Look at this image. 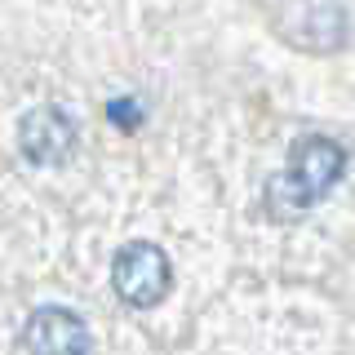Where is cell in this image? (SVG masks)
<instances>
[{
	"label": "cell",
	"instance_id": "5b68a950",
	"mask_svg": "<svg viewBox=\"0 0 355 355\" xmlns=\"http://www.w3.org/2000/svg\"><path fill=\"white\" fill-rule=\"evenodd\" d=\"M107 116H111V125H120L125 133H133L142 125V116H147V107H142L138 98H116V103H107Z\"/></svg>",
	"mask_w": 355,
	"mask_h": 355
},
{
	"label": "cell",
	"instance_id": "6da1fadb",
	"mask_svg": "<svg viewBox=\"0 0 355 355\" xmlns=\"http://www.w3.org/2000/svg\"><path fill=\"white\" fill-rule=\"evenodd\" d=\"M342 169H347V151H342L333 138H302L293 147L288 169L266 178V191H262L266 214L275 222L302 218L320 196L333 191V182L342 178Z\"/></svg>",
	"mask_w": 355,
	"mask_h": 355
},
{
	"label": "cell",
	"instance_id": "3957f363",
	"mask_svg": "<svg viewBox=\"0 0 355 355\" xmlns=\"http://www.w3.org/2000/svg\"><path fill=\"white\" fill-rule=\"evenodd\" d=\"M22 347L27 355H89L94 333L71 306H36L22 324Z\"/></svg>",
	"mask_w": 355,
	"mask_h": 355
},
{
	"label": "cell",
	"instance_id": "7a4b0ae2",
	"mask_svg": "<svg viewBox=\"0 0 355 355\" xmlns=\"http://www.w3.org/2000/svg\"><path fill=\"white\" fill-rule=\"evenodd\" d=\"M111 284H116V293L138 311L160 306L173 288V271H169L164 249L151 244V240H129L125 249L116 253V262H111Z\"/></svg>",
	"mask_w": 355,
	"mask_h": 355
},
{
	"label": "cell",
	"instance_id": "277c9868",
	"mask_svg": "<svg viewBox=\"0 0 355 355\" xmlns=\"http://www.w3.org/2000/svg\"><path fill=\"white\" fill-rule=\"evenodd\" d=\"M18 147L31 164H67L76 151V120L58 103H40L18 120Z\"/></svg>",
	"mask_w": 355,
	"mask_h": 355
}]
</instances>
